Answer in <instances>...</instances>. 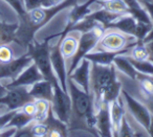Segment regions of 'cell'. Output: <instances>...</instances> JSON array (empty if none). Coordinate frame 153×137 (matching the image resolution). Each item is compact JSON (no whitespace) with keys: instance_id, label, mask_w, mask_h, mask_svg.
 <instances>
[{"instance_id":"2","label":"cell","mask_w":153,"mask_h":137,"mask_svg":"<svg viewBox=\"0 0 153 137\" xmlns=\"http://www.w3.org/2000/svg\"><path fill=\"white\" fill-rule=\"evenodd\" d=\"M122 82L117 76L114 64L100 65L92 63L90 69V93L94 97V110L103 103H110L121 95Z\"/></svg>"},{"instance_id":"22","label":"cell","mask_w":153,"mask_h":137,"mask_svg":"<svg viewBox=\"0 0 153 137\" xmlns=\"http://www.w3.org/2000/svg\"><path fill=\"white\" fill-rule=\"evenodd\" d=\"M87 16L92 18V19H94L96 21H98L100 24H102V25L104 26V28H107L112 22H114L115 20L119 17H121L122 15L111 13V12H108L104 9H101L97 12H91V13L88 14Z\"/></svg>"},{"instance_id":"8","label":"cell","mask_w":153,"mask_h":137,"mask_svg":"<svg viewBox=\"0 0 153 137\" xmlns=\"http://www.w3.org/2000/svg\"><path fill=\"white\" fill-rule=\"evenodd\" d=\"M121 93H122V96H123L125 107L130 111V115L133 117V119H135L136 122H138L147 131L151 119V114L150 111L148 110V108L142 101L134 98L124 88H122Z\"/></svg>"},{"instance_id":"34","label":"cell","mask_w":153,"mask_h":137,"mask_svg":"<svg viewBox=\"0 0 153 137\" xmlns=\"http://www.w3.org/2000/svg\"><path fill=\"white\" fill-rule=\"evenodd\" d=\"M20 110H21V111H23L24 113H26L27 115H30V116H32V117H33V116H34V114H35V103H34V101L26 103L23 107L20 108Z\"/></svg>"},{"instance_id":"4","label":"cell","mask_w":153,"mask_h":137,"mask_svg":"<svg viewBox=\"0 0 153 137\" xmlns=\"http://www.w3.org/2000/svg\"><path fill=\"white\" fill-rule=\"evenodd\" d=\"M137 42L135 37L124 34L114 28H105L104 33L98 41L92 51H110L121 53L126 51L128 53L130 47Z\"/></svg>"},{"instance_id":"1","label":"cell","mask_w":153,"mask_h":137,"mask_svg":"<svg viewBox=\"0 0 153 137\" xmlns=\"http://www.w3.org/2000/svg\"><path fill=\"white\" fill-rule=\"evenodd\" d=\"M68 94L71 99V113L68 131H86L99 135L96 129V110L91 93L82 90L71 78H67Z\"/></svg>"},{"instance_id":"21","label":"cell","mask_w":153,"mask_h":137,"mask_svg":"<svg viewBox=\"0 0 153 137\" xmlns=\"http://www.w3.org/2000/svg\"><path fill=\"white\" fill-rule=\"evenodd\" d=\"M113 64H114L115 68L120 70L124 76H128L131 80H135L136 76V70L135 68L132 66V64L129 62V60L126 58L125 55H119L114 58L113 60Z\"/></svg>"},{"instance_id":"26","label":"cell","mask_w":153,"mask_h":137,"mask_svg":"<svg viewBox=\"0 0 153 137\" xmlns=\"http://www.w3.org/2000/svg\"><path fill=\"white\" fill-rule=\"evenodd\" d=\"M32 121H33L32 116L27 115V114L24 113L23 111L18 109V110H16L15 114H14L13 117L11 118L9 124H7V127H15L16 129H21V128H23V127L27 126V124ZM7 127H5V128H7Z\"/></svg>"},{"instance_id":"10","label":"cell","mask_w":153,"mask_h":137,"mask_svg":"<svg viewBox=\"0 0 153 137\" xmlns=\"http://www.w3.org/2000/svg\"><path fill=\"white\" fill-rule=\"evenodd\" d=\"M49 55H51V66H53V72H55L56 78H57L61 88L63 89L65 92L68 93L67 68H66L65 59L63 58L62 53H60L59 42H58L57 45H55V46H53V47L49 46Z\"/></svg>"},{"instance_id":"24","label":"cell","mask_w":153,"mask_h":137,"mask_svg":"<svg viewBox=\"0 0 153 137\" xmlns=\"http://www.w3.org/2000/svg\"><path fill=\"white\" fill-rule=\"evenodd\" d=\"M35 114L33 120L35 122H44L51 112V101L45 99H35Z\"/></svg>"},{"instance_id":"38","label":"cell","mask_w":153,"mask_h":137,"mask_svg":"<svg viewBox=\"0 0 153 137\" xmlns=\"http://www.w3.org/2000/svg\"><path fill=\"white\" fill-rule=\"evenodd\" d=\"M147 132L150 136H153V116L151 115V119H150V124H149V127L147 129Z\"/></svg>"},{"instance_id":"42","label":"cell","mask_w":153,"mask_h":137,"mask_svg":"<svg viewBox=\"0 0 153 137\" xmlns=\"http://www.w3.org/2000/svg\"><path fill=\"white\" fill-rule=\"evenodd\" d=\"M19 1H20V2H22V3H23V0H19Z\"/></svg>"},{"instance_id":"35","label":"cell","mask_w":153,"mask_h":137,"mask_svg":"<svg viewBox=\"0 0 153 137\" xmlns=\"http://www.w3.org/2000/svg\"><path fill=\"white\" fill-rule=\"evenodd\" d=\"M143 5H144L145 10L147 11V13H148L149 17L151 18V20L153 21V2H145V3H142Z\"/></svg>"},{"instance_id":"6","label":"cell","mask_w":153,"mask_h":137,"mask_svg":"<svg viewBox=\"0 0 153 137\" xmlns=\"http://www.w3.org/2000/svg\"><path fill=\"white\" fill-rule=\"evenodd\" d=\"M105 28L104 26H99L97 28L89 30V32L82 33L80 36L79 40V45H78V49L76 53H74V57L70 59V64L67 68V74H70L74 69L79 65V63L81 62V60L83 58H85V56L88 53L92 51V49L96 47L98 41L100 40L101 36L104 33Z\"/></svg>"},{"instance_id":"12","label":"cell","mask_w":153,"mask_h":137,"mask_svg":"<svg viewBox=\"0 0 153 137\" xmlns=\"http://www.w3.org/2000/svg\"><path fill=\"white\" fill-rule=\"evenodd\" d=\"M90 69L91 62L86 58H83L74 71L68 74V78H71L82 90L87 93L90 92Z\"/></svg>"},{"instance_id":"17","label":"cell","mask_w":153,"mask_h":137,"mask_svg":"<svg viewBox=\"0 0 153 137\" xmlns=\"http://www.w3.org/2000/svg\"><path fill=\"white\" fill-rule=\"evenodd\" d=\"M28 92L34 99H45L51 101L53 96V86L47 80H41L30 86Z\"/></svg>"},{"instance_id":"5","label":"cell","mask_w":153,"mask_h":137,"mask_svg":"<svg viewBox=\"0 0 153 137\" xmlns=\"http://www.w3.org/2000/svg\"><path fill=\"white\" fill-rule=\"evenodd\" d=\"M49 39H46L43 42L39 43L37 41H32L27 46V53L30 56L33 62L36 64L39 71L43 76L44 80H47L53 84L57 82V78L53 72V66H51V55H49Z\"/></svg>"},{"instance_id":"39","label":"cell","mask_w":153,"mask_h":137,"mask_svg":"<svg viewBox=\"0 0 153 137\" xmlns=\"http://www.w3.org/2000/svg\"><path fill=\"white\" fill-rule=\"evenodd\" d=\"M7 87L0 84V97H2L3 95L7 94Z\"/></svg>"},{"instance_id":"7","label":"cell","mask_w":153,"mask_h":137,"mask_svg":"<svg viewBox=\"0 0 153 137\" xmlns=\"http://www.w3.org/2000/svg\"><path fill=\"white\" fill-rule=\"evenodd\" d=\"M53 86V96L51 101V109L53 114L63 124H68L71 113V99L67 92L63 90L59 82H55Z\"/></svg>"},{"instance_id":"20","label":"cell","mask_w":153,"mask_h":137,"mask_svg":"<svg viewBox=\"0 0 153 137\" xmlns=\"http://www.w3.org/2000/svg\"><path fill=\"white\" fill-rule=\"evenodd\" d=\"M94 4H98L101 9H104L108 12L120 15L130 14L129 7L124 0H96Z\"/></svg>"},{"instance_id":"28","label":"cell","mask_w":153,"mask_h":137,"mask_svg":"<svg viewBox=\"0 0 153 137\" xmlns=\"http://www.w3.org/2000/svg\"><path fill=\"white\" fill-rule=\"evenodd\" d=\"M129 62L132 64L135 70L137 72L144 74H148V76H153V62L150 60H143V61H136V60L131 59L130 57L126 56Z\"/></svg>"},{"instance_id":"14","label":"cell","mask_w":153,"mask_h":137,"mask_svg":"<svg viewBox=\"0 0 153 137\" xmlns=\"http://www.w3.org/2000/svg\"><path fill=\"white\" fill-rule=\"evenodd\" d=\"M43 80V76L41 74V72L39 71L38 67L36 66V64L33 62L30 63L19 76L16 78H14L10 84H7V88H13V87H18V86H27L30 87L33 84H35L38 81Z\"/></svg>"},{"instance_id":"13","label":"cell","mask_w":153,"mask_h":137,"mask_svg":"<svg viewBox=\"0 0 153 137\" xmlns=\"http://www.w3.org/2000/svg\"><path fill=\"white\" fill-rule=\"evenodd\" d=\"M81 33L76 30H64L61 34V38L59 40V49L63 58L66 60H70L74 56L78 49L79 40Z\"/></svg>"},{"instance_id":"27","label":"cell","mask_w":153,"mask_h":137,"mask_svg":"<svg viewBox=\"0 0 153 137\" xmlns=\"http://www.w3.org/2000/svg\"><path fill=\"white\" fill-rule=\"evenodd\" d=\"M64 0H23V7L25 11L28 12L30 10L37 9V7L49 9V7L60 4Z\"/></svg>"},{"instance_id":"36","label":"cell","mask_w":153,"mask_h":137,"mask_svg":"<svg viewBox=\"0 0 153 137\" xmlns=\"http://www.w3.org/2000/svg\"><path fill=\"white\" fill-rule=\"evenodd\" d=\"M148 48V51H149V55H150V58L149 59H153V40L152 41H149V42L145 43Z\"/></svg>"},{"instance_id":"9","label":"cell","mask_w":153,"mask_h":137,"mask_svg":"<svg viewBox=\"0 0 153 137\" xmlns=\"http://www.w3.org/2000/svg\"><path fill=\"white\" fill-rule=\"evenodd\" d=\"M27 86H18L7 89V92L2 97H0V104L7 107V111L18 110L22 108L28 101H35L28 92Z\"/></svg>"},{"instance_id":"31","label":"cell","mask_w":153,"mask_h":137,"mask_svg":"<svg viewBox=\"0 0 153 137\" xmlns=\"http://www.w3.org/2000/svg\"><path fill=\"white\" fill-rule=\"evenodd\" d=\"M152 26H153V24L137 21V25H136V30H135L136 40L142 41L143 42V40L146 38V36L148 35V33L150 32V30L152 28Z\"/></svg>"},{"instance_id":"37","label":"cell","mask_w":153,"mask_h":137,"mask_svg":"<svg viewBox=\"0 0 153 137\" xmlns=\"http://www.w3.org/2000/svg\"><path fill=\"white\" fill-rule=\"evenodd\" d=\"M152 40H153V26H152V28L150 30V32L148 33V35L146 36V38L143 40V42L147 43V42H149V41H152Z\"/></svg>"},{"instance_id":"33","label":"cell","mask_w":153,"mask_h":137,"mask_svg":"<svg viewBox=\"0 0 153 137\" xmlns=\"http://www.w3.org/2000/svg\"><path fill=\"white\" fill-rule=\"evenodd\" d=\"M14 58V51L9 46V44L0 45V63H7Z\"/></svg>"},{"instance_id":"43","label":"cell","mask_w":153,"mask_h":137,"mask_svg":"<svg viewBox=\"0 0 153 137\" xmlns=\"http://www.w3.org/2000/svg\"><path fill=\"white\" fill-rule=\"evenodd\" d=\"M149 60H150V61H152V62H153V59H149Z\"/></svg>"},{"instance_id":"30","label":"cell","mask_w":153,"mask_h":137,"mask_svg":"<svg viewBox=\"0 0 153 137\" xmlns=\"http://www.w3.org/2000/svg\"><path fill=\"white\" fill-rule=\"evenodd\" d=\"M117 136L122 137H134L135 136V132L134 129L131 127V124H129L128 119L126 118V116H124L122 119L121 126H120L119 132H117Z\"/></svg>"},{"instance_id":"23","label":"cell","mask_w":153,"mask_h":137,"mask_svg":"<svg viewBox=\"0 0 153 137\" xmlns=\"http://www.w3.org/2000/svg\"><path fill=\"white\" fill-rule=\"evenodd\" d=\"M17 28L18 23H7L0 21V45L15 42Z\"/></svg>"},{"instance_id":"3","label":"cell","mask_w":153,"mask_h":137,"mask_svg":"<svg viewBox=\"0 0 153 137\" xmlns=\"http://www.w3.org/2000/svg\"><path fill=\"white\" fill-rule=\"evenodd\" d=\"M76 0H64L63 2L56 7L45 9V7H37L26 12L24 15L19 16L18 28L16 30L15 42L21 45L22 47H27L32 41H34V37L39 28L43 27L47 24L59 12L70 7L71 4H76Z\"/></svg>"},{"instance_id":"11","label":"cell","mask_w":153,"mask_h":137,"mask_svg":"<svg viewBox=\"0 0 153 137\" xmlns=\"http://www.w3.org/2000/svg\"><path fill=\"white\" fill-rule=\"evenodd\" d=\"M30 63L33 60L27 53L17 59H13L7 63H0V80L1 78H16Z\"/></svg>"},{"instance_id":"19","label":"cell","mask_w":153,"mask_h":137,"mask_svg":"<svg viewBox=\"0 0 153 137\" xmlns=\"http://www.w3.org/2000/svg\"><path fill=\"white\" fill-rule=\"evenodd\" d=\"M119 55H127L126 51L121 53H110V51H90L85 56L87 60L91 63L100 64V65H111L113 60Z\"/></svg>"},{"instance_id":"40","label":"cell","mask_w":153,"mask_h":137,"mask_svg":"<svg viewBox=\"0 0 153 137\" xmlns=\"http://www.w3.org/2000/svg\"><path fill=\"white\" fill-rule=\"evenodd\" d=\"M137 1H140V3H145V2H153V0H137Z\"/></svg>"},{"instance_id":"25","label":"cell","mask_w":153,"mask_h":137,"mask_svg":"<svg viewBox=\"0 0 153 137\" xmlns=\"http://www.w3.org/2000/svg\"><path fill=\"white\" fill-rule=\"evenodd\" d=\"M125 56H128V57H130L133 60H136V61L149 60V58H150L148 48H147L146 44L142 41H137L133 46L130 47L128 53Z\"/></svg>"},{"instance_id":"41","label":"cell","mask_w":153,"mask_h":137,"mask_svg":"<svg viewBox=\"0 0 153 137\" xmlns=\"http://www.w3.org/2000/svg\"><path fill=\"white\" fill-rule=\"evenodd\" d=\"M2 108H3V105H2V104H0V110L2 109Z\"/></svg>"},{"instance_id":"16","label":"cell","mask_w":153,"mask_h":137,"mask_svg":"<svg viewBox=\"0 0 153 137\" xmlns=\"http://www.w3.org/2000/svg\"><path fill=\"white\" fill-rule=\"evenodd\" d=\"M109 111H110L111 122H112V134L113 136H117V132H119L122 119L126 113L125 104H124L122 93L117 99L109 103Z\"/></svg>"},{"instance_id":"18","label":"cell","mask_w":153,"mask_h":137,"mask_svg":"<svg viewBox=\"0 0 153 137\" xmlns=\"http://www.w3.org/2000/svg\"><path fill=\"white\" fill-rule=\"evenodd\" d=\"M136 25H137V20L131 14H125V15H122L121 17L117 18L107 28H114V30H120L124 34L135 37Z\"/></svg>"},{"instance_id":"15","label":"cell","mask_w":153,"mask_h":137,"mask_svg":"<svg viewBox=\"0 0 153 137\" xmlns=\"http://www.w3.org/2000/svg\"><path fill=\"white\" fill-rule=\"evenodd\" d=\"M96 112V129L98 131V134L100 136H113L109 103L101 104Z\"/></svg>"},{"instance_id":"29","label":"cell","mask_w":153,"mask_h":137,"mask_svg":"<svg viewBox=\"0 0 153 137\" xmlns=\"http://www.w3.org/2000/svg\"><path fill=\"white\" fill-rule=\"evenodd\" d=\"M135 83L143 89L149 93H153V76L136 72Z\"/></svg>"},{"instance_id":"32","label":"cell","mask_w":153,"mask_h":137,"mask_svg":"<svg viewBox=\"0 0 153 137\" xmlns=\"http://www.w3.org/2000/svg\"><path fill=\"white\" fill-rule=\"evenodd\" d=\"M48 127L45 122L32 121V136H48Z\"/></svg>"}]
</instances>
